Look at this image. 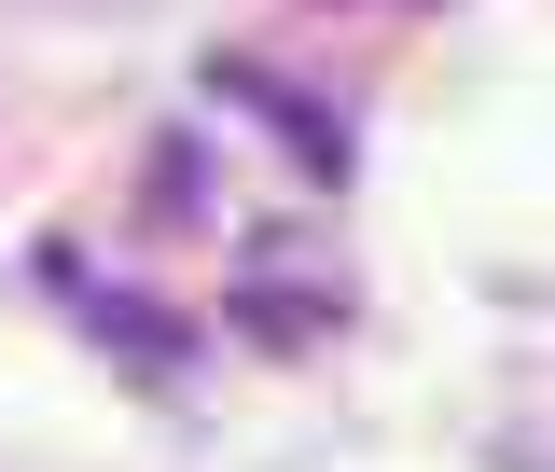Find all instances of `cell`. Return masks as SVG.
Listing matches in <instances>:
<instances>
[{
  "instance_id": "obj_1",
  "label": "cell",
  "mask_w": 555,
  "mask_h": 472,
  "mask_svg": "<svg viewBox=\"0 0 555 472\" xmlns=\"http://www.w3.org/2000/svg\"><path fill=\"white\" fill-rule=\"evenodd\" d=\"M42 292H69V306L126 347V361H153V375H181V361H195V334H181L167 306H139V292H112V278H83V251H42Z\"/></svg>"
}]
</instances>
